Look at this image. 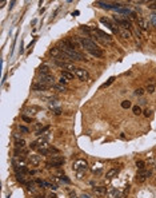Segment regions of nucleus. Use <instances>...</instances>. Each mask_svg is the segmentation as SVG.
I'll list each match as a JSON object with an SVG mask.
<instances>
[{
	"mask_svg": "<svg viewBox=\"0 0 156 198\" xmlns=\"http://www.w3.org/2000/svg\"><path fill=\"white\" fill-rule=\"evenodd\" d=\"M77 42L81 44L83 48H86L88 52H92L95 50H99V47L96 46V43L92 42L91 39H87V38H77Z\"/></svg>",
	"mask_w": 156,
	"mask_h": 198,
	"instance_id": "obj_1",
	"label": "nucleus"
},
{
	"mask_svg": "<svg viewBox=\"0 0 156 198\" xmlns=\"http://www.w3.org/2000/svg\"><path fill=\"white\" fill-rule=\"evenodd\" d=\"M64 158L60 155H53L52 158H49V161L47 162V167H60L64 164Z\"/></svg>",
	"mask_w": 156,
	"mask_h": 198,
	"instance_id": "obj_2",
	"label": "nucleus"
},
{
	"mask_svg": "<svg viewBox=\"0 0 156 198\" xmlns=\"http://www.w3.org/2000/svg\"><path fill=\"white\" fill-rule=\"evenodd\" d=\"M73 170L77 171V173H83V171H86L87 169H88V164H87L86 159H77L75 164H73Z\"/></svg>",
	"mask_w": 156,
	"mask_h": 198,
	"instance_id": "obj_3",
	"label": "nucleus"
},
{
	"mask_svg": "<svg viewBox=\"0 0 156 198\" xmlns=\"http://www.w3.org/2000/svg\"><path fill=\"white\" fill-rule=\"evenodd\" d=\"M151 174L152 173H151L149 170H146V169H144V170H139L138 175H136V181L138 182H144L148 177H151Z\"/></svg>",
	"mask_w": 156,
	"mask_h": 198,
	"instance_id": "obj_4",
	"label": "nucleus"
},
{
	"mask_svg": "<svg viewBox=\"0 0 156 198\" xmlns=\"http://www.w3.org/2000/svg\"><path fill=\"white\" fill-rule=\"evenodd\" d=\"M75 75H76L80 80H83V82H84V80L90 79V74H88V71H87V70H84V68H76Z\"/></svg>",
	"mask_w": 156,
	"mask_h": 198,
	"instance_id": "obj_5",
	"label": "nucleus"
},
{
	"mask_svg": "<svg viewBox=\"0 0 156 198\" xmlns=\"http://www.w3.org/2000/svg\"><path fill=\"white\" fill-rule=\"evenodd\" d=\"M39 82H42V83L47 84V86H52V84L55 83V78H53V75H51V74L40 75V80H39Z\"/></svg>",
	"mask_w": 156,
	"mask_h": 198,
	"instance_id": "obj_6",
	"label": "nucleus"
},
{
	"mask_svg": "<svg viewBox=\"0 0 156 198\" xmlns=\"http://www.w3.org/2000/svg\"><path fill=\"white\" fill-rule=\"evenodd\" d=\"M100 21H101V23H103V24H105V26H107V27L109 28V30H111L112 32H115V34H119V32H120V30H119L118 27H115V26L112 24L111 21L108 20V19H105V17H101V19H100Z\"/></svg>",
	"mask_w": 156,
	"mask_h": 198,
	"instance_id": "obj_7",
	"label": "nucleus"
},
{
	"mask_svg": "<svg viewBox=\"0 0 156 198\" xmlns=\"http://www.w3.org/2000/svg\"><path fill=\"white\" fill-rule=\"evenodd\" d=\"M96 6L103 7V8H116V10L120 8V4L119 3H104V1H96Z\"/></svg>",
	"mask_w": 156,
	"mask_h": 198,
	"instance_id": "obj_8",
	"label": "nucleus"
},
{
	"mask_svg": "<svg viewBox=\"0 0 156 198\" xmlns=\"http://www.w3.org/2000/svg\"><path fill=\"white\" fill-rule=\"evenodd\" d=\"M115 20H116V23H118L119 26H121V27L124 28V30H129V28H131V21H129L128 19H116V17H115Z\"/></svg>",
	"mask_w": 156,
	"mask_h": 198,
	"instance_id": "obj_9",
	"label": "nucleus"
},
{
	"mask_svg": "<svg viewBox=\"0 0 156 198\" xmlns=\"http://www.w3.org/2000/svg\"><path fill=\"white\" fill-rule=\"evenodd\" d=\"M48 88V86L44 83H42V82H38V83H34L32 84V90L34 91H45Z\"/></svg>",
	"mask_w": 156,
	"mask_h": 198,
	"instance_id": "obj_10",
	"label": "nucleus"
},
{
	"mask_svg": "<svg viewBox=\"0 0 156 198\" xmlns=\"http://www.w3.org/2000/svg\"><path fill=\"white\" fill-rule=\"evenodd\" d=\"M28 159H29V164H31L32 166H39V165H40V157L39 155L31 154V155L28 157Z\"/></svg>",
	"mask_w": 156,
	"mask_h": 198,
	"instance_id": "obj_11",
	"label": "nucleus"
},
{
	"mask_svg": "<svg viewBox=\"0 0 156 198\" xmlns=\"http://www.w3.org/2000/svg\"><path fill=\"white\" fill-rule=\"evenodd\" d=\"M107 194H108V198H120V197H121L120 191H119L118 189H115V188L109 189Z\"/></svg>",
	"mask_w": 156,
	"mask_h": 198,
	"instance_id": "obj_12",
	"label": "nucleus"
},
{
	"mask_svg": "<svg viewBox=\"0 0 156 198\" xmlns=\"http://www.w3.org/2000/svg\"><path fill=\"white\" fill-rule=\"evenodd\" d=\"M94 193L99 197H101V195H105V193H108V190L104 186H97V188H94Z\"/></svg>",
	"mask_w": 156,
	"mask_h": 198,
	"instance_id": "obj_13",
	"label": "nucleus"
},
{
	"mask_svg": "<svg viewBox=\"0 0 156 198\" xmlns=\"http://www.w3.org/2000/svg\"><path fill=\"white\" fill-rule=\"evenodd\" d=\"M138 28L139 30H148V23H147L143 17H138Z\"/></svg>",
	"mask_w": 156,
	"mask_h": 198,
	"instance_id": "obj_14",
	"label": "nucleus"
},
{
	"mask_svg": "<svg viewBox=\"0 0 156 198\" xmlns=\"http://www.w3.org/2000/svg\"><path fill=\"white\" fill-rule=\"evenodd\" d=\"M95 32H96L99 36H101L103 39H105V40H111V35H108V34H105L104 31H101V30H96L95 28Z\"/></svg>",
	"mask_w": 156,
	"mask_h": 198,
	"instance_id": "obj_15",
	"label": "nucleus"
},
{
	"mask_svg": "<svg viewBox=\"0 0 156 198\" xmlns=\"http://www.w3.org/2000/svg\"><path fill=\"white\" fill-rule=\"evenodd\" d=\"M118 173H119V170H116V169H111L109 171H107V173H105V178L111 179V178L116 177V175H118Z\"/></svg>",
	"mask_w": 156,
	"mask_h": 198,
	"instance_id": "obj_16",
	"label": "nucleus"
},
{
	"mask_svg": "<svg viewBox=\"0 0 156 198\" xmlns=\"http://www.w3.org/2000/svg\"><path fill=\"white\" fill-rule=\"evenodd\" d=\"M39 74H40V75H47V74H49V67L47 66V64H43V66L39 68Z\"/></svg>",
	"mask_w": 156,
	"mask_h": 198,
	"instance_id": "obj_17",
	"label": "nucleus"
},
{
	"mask_svg": "<svg viewBox=\"0 0 156 198\" xmlns=\"http://www.w3.org/2000/svg\"><path fill=\"white\" fill-rule=\"evenodd\" d=\"M119 34L121 35V38H124V39H129L132 36L131 32H129V30H124V28H123V30H120V32H119Z\"/></svg>",
	"mask_w": 156,
	"mask_h": 198,
	"instance_id": "obj_18",
	"label": "nucleus"
},
{
	"mask_svg": "<svg viewBox=\"0 0 156 198\" xmlns=\"http://www.w3.org/2000/svg\"><path fill=\"white\" fill-rule=\"evenodd\" d=\"M62 77L69 80V79H73V77H75V75H73V72H69V71H63V72H62Z\"/></svg>",
	"mask_w": 156,
	"mask_h": 198,
	"instance_id": "obj_19",
	"label": "nucleus"
},
{
	"mask_svg": "<svg viewBox=\"0 0 156 198\" xmlns=\"http://www.w3.org/2000/svg\"><path fill=\"white\" fill-rule=\"evenodd\" d=\"M101 170H103V166H101V164H97L96 166L94 165V167H92V171H94L95 174H100Z\"/></svg>",
	"mask_w": 156,
	"mask_h": 198,
	"instance_id": "obj_20",
	"label": "nucleus"
},
{
	"mask_svg": "<svg viewBox=\"0 0 156 198\" xmlns=\"http://www.w3.org/2000/svg\"><path fill=\"white\" fill-rule=\"evenodd\" d=\"M24 146H25L24 139H19V141H16V149H24Z\"/></svg>",
	"mask_w": 156,
	"mask_h": 198,
	"instance_id": "obj_21",
	"label": "nucleus"
},
{
	"mask_svg": "<svg viewBox=\"0 0 156 198\" xmlns=\"http://www.w3.org/2000/svg\"><path fill=\"white\" fill-rule=\"evenodd\" d=\"M136 167H138L139 170H144L146 169V162L144 161H138L136 162Z\"/></svg>",
	"mask_w": 156,
	"mask_h": 198,
	"instance_id": "obj_22",
	"label": "nucleus"
},
{
	"mask_svg": "<svg viewBox=\"0 0 156 198\" xmlns=\"http://www.w3.org/2000/svg\"><path fill=\"white\" fill-rule=\"evenodd\" d=\"M155 88H156V86L155 84H147V87H146V91L148 92V94H152L153 91H155Z\"/></svg>",
	"mask_w": 156,
	"mask_h": 198,
	"instance_id": "obj_23",
	"label": "nucleus"
},
{
	"mask_svg": "<svg viewBox=\"0 0 156 198\" xmlns=\"http://www.w3.org/2000/svg\"><path fill=\"white\" fill-rule=\"evenodd\" d=\"M55 88L57 91H60V92H64V91H67V87L64 86V84H55Z\"/></svg>",
	"mask_w": 156,
	"mask_h": 198,
	"instance_id": "obj_24",
	"label": "nucleus"
},
{
	"mask_svg": "<svg viewBox=\"0 0 156 198\" xmlns=\"http://www.w3.org/2000/svg\"><path fill=\"white\" fill-rule=\"evenodd\" d=\"M132 111H133L135 115H140L142 114V108H140V106H133V107H132Z\"/></svg>",
	"mask_w": 156,
	"mask_h": 198,
	"instance_id": "obj_25",
	"label": "nucleus"
},
{
	"mask_svg": "<svg viewBox=\"0 0 156 198\" xmlns=\"http://www.w3.org/2000/svg\"><path fill=\"white\" fill-rule=\"evenodd\" d=\"M121 107L123 108H129V107H132V104H131V102L129 101H123L121 102Z\"/></svg>",
	"mask_w": 156,
	"mask_h": 198,
	"instance_id": "obj_26",
	"label": "nucleus"
},
{
	"mask_svg": "<svg viewBox=\"0 0 156 198\" xmlns=\"http://www.w3.org/2000/svg\"><path fill=\"white\" fill-rule=\"evenodd\" d=\"M144 92H146V90H144V88H136V90H135V95H138V97H142Z\"/></svg>",
	"mask_w": 156,
	"mask_h": 198,
	"instance_id": "obj_27",
	"label": "nucleus"
},
{
	"mask_svg": "<svg viewBox=\"0 0 156 198\" xmlns=\"http://www.w3.org/2000/svg\"><path fill=\"white\" fill-rule=\"evenodd\" d=\"M114 80H115V78H114V77H111V78H109V79H108L107 82H105V83H104L101 87H108V86H109V84H112V83H114Z\"/></svg>",
	"mask_w": 156,
	"mask_h": 198,
	"instance_id": "obj_28",
	"label": "nucleus"
},
{
	"mask_svg": "<svg viewBox=\"0 0 156 198\" xmlns=\"http://www.w3.org/2000/svg\"><path fill=\"white\" fill-rule=\"evenodd\" d=\"M80 30H81L83 32H86V34H90V32H91V28L88 27V26H81V27H80Z\"/></svg>",
	"mask_w": 156,
	"mask_h": 198,
	"instance_id": "obj_29",
	"label": "nucleus"
},
{
	"mask_svg": "<svg viewBox=\"0 0 156 198\" xmlns=\"http://www.w3.org/2000/svg\"><path fill=\"white\" fill-rule=\"evenodd\" d=\"M35 110H36V108H34V107H29V108H27L25 111H27L29 115H35V114H36V112H35Z\"/></svg>",
	"mask_w": 156,
	"mask_h": 198,
	"instance_id": "obj_30",
	"label": "nucleus"
},
{
	"mask_svg": "<svg viewBox=\"0 0 156 198\" xmlns=\"http://www.w3.org/2000/svg\"><path fill=\"white\" fill-rule=\"evenodd\" d=\"M151 23H152V24L156 27V14H152V15H151Z\"/></svg>",
	"mask_w": 156,
	"mask_h": 198,
	"instance_id": "obj_31",
	"label": "nucleus"
},
{
	"mask_svg": "<svg viewBox=\"0 0 156 198\" xmlns=\"http://www.w3.org/2000/svg\"><path fill=\"white\" fill-rule=\"evenodd\" d=\"M59 83H60V84H64V86H66V84L68 83V79H66V78H63V77H62V78L59 79Z\"/></svg>",
	"mask_w": 156,
	"mask_h": 198,
	"instance_id": "obj_32",
	"label": "nucleus"
},
{
	"mask_svg": "<svg viewBox=\"0 0 156 198\" xmlns=\"http://www.w3.org/2000/svg\"><path fill=\"white\" fill-rule=\"evenodd\" d=\"M144 115H146L147 118H148V117H151V115H152V110H148V108H147V110H144Z\"/></svg>",
	"mask_w": 156,
	"mask_h": 198,
	"instance_id": "obj_33",
	"label": "nucleus"
},
{
	"mask_svg": "<svg viewBox=\"0 0 156 198\" xmlns=\"http://www.w3.org/2000/svg\"><path fill=\"white\" fill-rule=\"evenodd\" d=\"M53 114H55V115H60V114H62V110H60V108H55V110H53Z\"/></svg>",
	"mask_w": 156,
	"mask_h": 198,
	"instance_id": "obj_34",
	"label": "nucleus"
},
{
	"mask_svg": "<svg viewBox=\"0 0 156 198\" xmlns=\"http://www.w3.org/2000/svg\"><path fill=\"white\" fill-rule=\"evenodd\" d=\"M60 179H62V181H64V182H67V184H69V182H71V181H69V179H68V178L66 177V175H63V177L60 178Z\"/></svg>",
	"mask_w": 156,
	"mask_h": 198,
	"instance_id": "obj_35",
	"label": "nucleus"
},
{
	"mask_svg": "<svg viewBox=\"0 0 156 198\" xmlns=\"http://www.w3.org/2000/svg\"><path fill=\"white\" fill-rule=\"evenodd\" d=\"M23 119H24L25 122H32V118H31V117H25V115H24V117H23Z\"/></svg>",
	"mask_w": 156,
	"mask_h": 198,
	"instance_id": "obj_36",
	"label": "nucleus"
},
{
	"mask_svg": "<svg viewBox=\"0 0 156 198\" xmlns=\"http://www.w3.org/2000/svg\"><path fill=\"white\" fill-rule=\"evenodd\" d=\"M20 130L23 132H28V129H27V127H24V126H20Z\"/></svg>",
	"mask_w": 156,
	"mask_h": 198,
	"instance_id": "obj_37",
	"label": "nucleus"
},
{
	"mask_svg": "<svg viewBox=\"0 0 156 198\" xmlns=\"http://www.w3.org/2000/svg\"><path fill=\"white\" fill-rule=\"evenodd\" d=\"M69 198H76V194H75V191H71V193H69Z\"/></svg>",
	"mask_w": 156,
	"mask_h": 198,
	"instance_id": "obj_38",
	"label": "nucleus"
},
{
	"mask_svg": "<svg viewBox=\"0 0 156 198\" xmlns=\"http://www.w3.org/2000/svg\"><path fill=\"white\" fill-rule=\"evenodd\" d=\"M48 198H57V197H56V194H53V193H51V194L48 195Z\"/></svg>",
	"mask_w": 156,
	"mask_h": 198,
	"instance_id": "obj_39",
	"label": "nucleus"
},
{
	"mask_svg": "<svg viewBox=\"0 0 156 198\" xmlns=\"http://www.w3.org/2000/svg\"><path fill=\"white\" fill-rule=\"evenodd\" d=\"M80 198H90V197H88V195H87V194H83V195H81V197H80Z\"/></svg>",
	"mask_w": 156,
	"mask_h": 198,
	"instance_id": "obj_40",
	"label": "nucleus"
}]
</instances>
